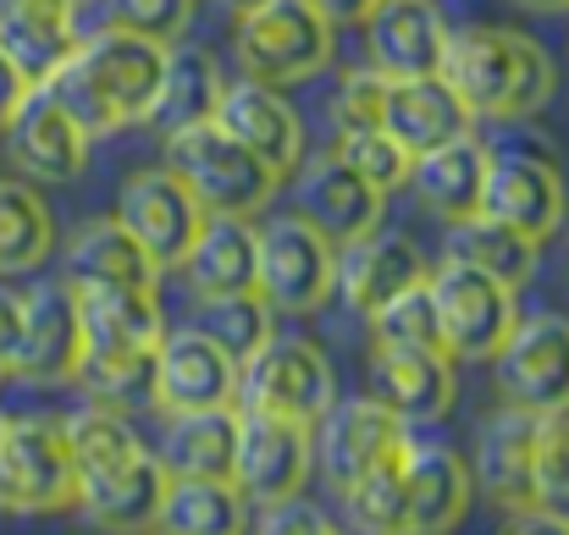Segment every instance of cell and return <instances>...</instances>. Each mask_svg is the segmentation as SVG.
<instances>
[{
	"label": "cell",
	"instance_id": "1",
	"mask_svg": "<svg viewBox=\"0 0 569 535\" xmlns=\"http://www.w3.org/2000/svg\"><path fill=\"white\" fill-rule=\"evenodd\" d=\"M167 50L172 44H161L150 33L106 22L100 33H78L72 55L50 72V89L83 122L89 139H111V133L150 122L161 72H167Z\"/></svg>",
	"mask_w": 569,
	"mask_h": 535
},
{
	"label": "cell",
	"instance_id": "2",
	"mask_svg": "<svg viewBox=\"0 0 569 535\" xmlns=\"http://www.w3.org/2000/svg\"><path fill=\"white\" fill-rule=\"evenodd\" d=\"M437 78L465 100L476 122H531L559 89V61L526 28L470 22L448 28Z\"/></svg>",
	"mask_w": 569,
	"mask_h": 535
},
{
	"label": "cell",
	"instance_id": "3",
	"mask_svg": "<svg viewBox=\"0 0 569 535\" xmlns=\"http://www.w3.org/2000/svg\"><path fill=\"white\" fill-rule=\"evenodd\" d=\"M332 50H338V28L327 22L316 0H260L238 17V33H232V55L243 78H260L277 89H293L327 72Z\"/></svg>",
	"mask_w": 569,
	"mask_h": 535
},
{
	"label": "cell",
	"instance_id": "4",
	"mask_svg": "<svg viewBox=\"0 0 569 535\" xmlns=\"http://www.w3.org/2000/svg\"><path fill=\"white\" fill-rule=\"evenodd\" d=\"M78 503V464L61 414H6L0 431V514L39 519Z\"/></svg>",
	"mask_w": 569,
	"mask_h": 535
},
{
	"label": "cell",
	"instance_id": "5",
	"mask_svg": "<svg viewBox=\"0 0 569 535\" xmlns=\"http://www.w3.org/2000/svg\"><path fill=\"white\" fill-rule=\"evenodd\" d=\"M254 293L277 315H316L338 293V243L299 210L254 226Z\"/></svg>",
	"mask_w": 569,
	"mask_h": 535
},
{
	"label": "cell",
	"instance_id": "6",
	"mask_svg": "<svg viewBox=\"0 0 569 535\" xmlns=\"http://www.w3.org/2000/svg\"><path fill=\"white\" fill-rule=\"evenodd\" d=\"M426 287H431L437 332H442V349L453 364H487L520 321V304H515L520 293L465 260L442 254V265L426 271Z\"/></svg>",
	"mask_w": 569,
	"mask_h": 535
},
{
	"label": "cell",
	"instance_id": "7",
	"mask_svg": "<svg viewBox=\"0 0 569 535\" xmlns=\"http://www.w3.org/2000/svg\"><path fill=\"white\" fill-rule=\"evenodd\" d=\"M167 166L199 193L204 210H232V215H260L277 199V182H282L216 117L193 122L183 133H167Z\"/></svg>",
	"mask_w": 569,
	"mask_h": 535
},
{
	"label": "cell",
	"instance_id": "8",
	"mask_svg": "<svg viewBox=\"0 0 569 535\" xmlns=\"http://www.w3.org/2000/svg\"><path fill=\"white\" fill-rule=\"evenodd\" d=\"M332 403H338V370L310 337L271 332L254 354L238 359V408H266L316 425Z\"/></svg>",
	"mask_w": 569,
	"mask_h": 535
},
{
	"label": "cell",
	"instance_id": "9",
	"mask_svg": "<svg viewBox=\"0 0 569 535\" xmlns=\"http://www.w3.org/2000/svg\"><path fill=\"white\" fill-rule=\"evenodd\" d=\"M316 475V425H299L288 414L238 408V453H232V486L249 508L299 497Z\"/></svg>",
	"mask_w": 569,
	"mask_h": 535
},
{
	"label": "cell",
	"instance_id": "10",
	"mask_svg": "<svg viewBox=\"0 0 569 535\" xmlns=\"http://www.w3.org/2000/svg\"><path fill=\"white\" fill-rule=\"evenodd\" d=\"M492 386L503 403L531 414H569V321L565 315H531L515 321L503 349L487 359Z\"/></svg>",
	"mask_w": 569,
	"mask_h": 535
},
{
	"label": "cell",
	"instance_id": "11",
	"mask_svg": "<svg viewBox=\"0 0 569 535\" xmlns=\"http://www.w3.org/2000/svg\"><path fill=\"white\" fill-rule=\"evenodd\" d=\"M0 139H6V155H11V166L22 172L28 182H72L83 178V166H89V133H83V122L56 100V89L50 83H33L28 89V100L11 111V122L0 128Z\"/></svg>",
	"mask_w": 569,
	"mask_h": 535
},
{
	"label": "cell",
	"instance_id": "12",
	"mask_svg": "<svg viewBox=\"0 0 569 535\" xmlns=\"http://www.w3.org/2000/svg\"><path fill=\"white\" fill-rule=\"evenodd\" d=\"M117 221L150 249V260L161 271H178L183 254H189L193 232H199V221H204V204H199V193H193L189 182L161 161V166H144V172H133V178L122 182Z\"/></svg>",
	"mask_w": 569,
	"mask_h": 535
},
{
	"label": "cell",
	"instance_id": "13",
	"mask_svg": "<svg viewBox=\"0 0 569 535\" xmlns=\"http://www.w3.org/2000/svg\"><path fill=\"white\" fill-rule=\"evenodd\" d=\"M481 210L509 221L531 243H548L569 215V182L548 155L492 150L487 155V182H481Z\"/></svg>",
	"mask_w": 569,
	"mask_h": 535
},
{
	"label": "cell",
	"instance_id": "14",
	"mask_svg": "<svg viewBox=\"0 0 569 535\" xmlns=\"http://www.w3.org/2000/svg\"><path fill=\"white\" fill-rule=\"evenodd\" d=\"M216 403H238V359L199 326H183V332L167 326L156 349L150 408L178 414V408H216Z\"/></svg>",
	"mask_w": 569,
	"mask_h": 535
},
{
	"label": "cell",
	"instance_id": "15",
	"mask_svg": "<svg viewBox=\"0 0 569 535\" xmlns=\"http://www.w3.org/2000/svg\"><path fill=\"white\" fill-rule=\"evenodd\" d=\"M537 436H542V414L515 408V403H503L481 420L476 453H470V481H476V497H487L498 514L531 508Z\"/></svg>",
	"mask_w": 569,
	"mask_h": 535
},
{
	"label": "cell",
	"instance_id": "16",
	"mask_svg": "<svg viewBox=\"0 0 569 535\" xmlns=\"http://www.w3.org/2000/svg\"><path fill=\"white\" fill-rule=\"evenodd\" d=\"M371 397L403 425H437L459 403V364L442 349H377L371 343Z\"/></svg>",
	"mask_w": 569,
	"mask_h": 535
},
{
	"label": "cell",
	"instance_id": "17",
	"mask_svg": "<svg viewBox=\"0 0 569 535\" xmlns=\"http://www.w3.org/2000/svg\"><path fill=\"white\" fill-rule=\"evenodd\" d=\"M83 359V321H78V293L72 282H39L22 293V354L17 381L33 386H72Z\"/></svg>",
	"mask_w": 569,
	"mask_h": 535
},
{
	"label": "cell",
	"instance_id": "18",
	"mask_svg": "<svg viewBox=\"0 0 569 535\" xmlns=\"http://www.w3.org/2000/svg\"><path fill=\"white\" fill-rule=\"evenodd\" d=\"M216 122L243 144L254 150L277 178H293L299 161H305V122L299 111L288 105V94L277 83H260V78H238L221 89V105H216Z\"/></svg>",
	"mask_w": 569,
	"mask_h": 535
},
{
	"label": "cell",
	"instance_id": "19",
	"mask_svg": "<svg viewBox=\"0 0 569 535\" xmlns=\"http://www.w3.org/2000/svg\"><path fill=\"white\" fill-rule=\"evenodd\" d=\"M305 221H316L338 249L377 232L381 215H387V193H377L371 182L360 178L338 150L332 155H316V161H299V204H293Z\"/></svg>",
	"mask_w": 569,
	"mask_h": 535
},
{
	"label": "cell",
	"instance_id": "20",
	"mask_svg": "<svg viewBox=\"0 0 569 535\" xmlns=\"http://www.w3.org/2000/svg\"><path fill=\"white\" fill-rule=\"evenodd\" d=\"M470 458L442 442H409L403 458V535H442L470 514Z\"/></svg>",
	"mask_w": 569,
	"mask_h": 535
},
{
	"label": "cell",
	"instance_id": "21",
	"mask_svg": "<svg viewBox=\"0 0 569 535\" xmlns=\"http://www.w3.org/2000/svg\"><path fill=\"white\" fill-rule=\"evenodd\" d=\"M360 28L381 78H431L442 67L448 17L437 11V0H377Z\"/></svg>",
	"mask_w": 569,
	"mask_h": 535
},
{
	"label": "cell",
	"instance_id": "22",
	"mask_svg": "<svg viewBox=\"0 0 569 535\" xmlns=\"http://www.w3.org/2000/svg\"><path fill=\"white\" fill-rule=\"evenodd\" d=\"M403 436H409V425L392 420L377 397H349V403H332L316 420V464H321L327 486L343 492L349 481H360L381 453L398 447Z\"/></svg>",
	"mask_w": 569,
	"mask_h": 535
},
{
	"label": "cell",
	"instance_id": "23",
	"mask_svg": "<svg viewBox=\"0 0 569 535\" xmlns=\"http://www.w3.org/2000/svg\"><path fill=\"white\" fill-rule=\"evenodd\" d=\"M426 271L431 265H426L420 243L403 238V232H381L377 226V232H366V238L338 249V293H343V304L355 315H371L392 293L426 282Z\"/></svg>",
	"mask_w": 569,
	"mask_h": 535
},
{
	"label": "cell",
	"instance_id": "24",
	"mask_svg": "<svg viewBox=\"0 0 569 535\" xmlns=\"http://www.w3.org/2000/svg\"><path fill=\"white\" fill-rule=\"evenodd\" d=\"M78 321H83V349H161L167 337V310L156 287H128V282H78Z\"/></svg>",
	"mask_w": 569,
	"mask_h": 535
},
{
	"label": "cell",
	"instance_id": "25",
	"mask_svg": "<svg viewBox=\"0 0 569 535\" xmlns=\"http://www.w3.org/2000/svg\"><path fill=\"white\" fill-rule=\"evenodd\" d=\"M381 128H387L409 155H426V150H437V144L470 133L476 117H470L465 100L431 72V78H387Z\"/></svg>",
	"mask_w": 569,
	"mask_h": 535
},
{
	"label": "cell",
	"instance_id": "26",
	"mask_svg": "<svg viewBox=\"0 0 569 535\" xmlns=\"http://www.w3.org/2000/svg\"><path fill=\"white\" fill-rule=\"evenodd\" d=\"M178 271H183L193 299L254 287V215L204 210V221H199V232H193V243Z\"/></svg>",
	"mask_w": 569,
	"mask_h": 535
},
{
	"label": "cell",
	"instance_id": "27",
	"mask_svg": "<svg viewBox=\"0 0 569 535\" xmlns=\"http://www.w3.org/2000/svg\"><path fill=\"white\" fill-rule=\"evenodd\" d=\"M78 0H0V50L28 72V83H50V72L78 44Z\"/></svg>",
	"mask_w": 569,
	"mask_h": 535
},
{
	"label": "cell",
	"instance_id": "28",
	"mask_svg": "<svg viewBox=\"0 0 569 535\" xmlns=\"http://www.w3.org/2000/svg\"><path fill=\"white\" fill-rule=\"evenodd\" d=\"M487 155L492 150L476 139V128L459 133V139H448V144H437V150H426V155H415V166H409L415 199L437 221L476 215L481 210V182H487Z\"/></svg>",
	"mask_w": 569,
	"mask_h": 535
},
{
	"label": "cell",
	"instance_id": "29",
	"mask_svg": "<svg viewBox=\"0 0 569 535\" xmlns=\"http://www.w3.org/2000/svg\"><path fill=\"white\" fill-rule=\"evenodd\" d=\"M161 492H167V470L156 453H139L133 464L111 470V475H94V481H78V514L100 531H156V514H161Z\"/></svg>",
	"mask_w": 569,
	"mask_h": 535
},
{
	"label": "cell",
	"instance_id": "30",
	"mask_svg": "<svg viewBox=\"0 0 569 535\" xmlns=\"http://www.w3.org/2000/svg\"><path fill=\"white\" fill-rule=\"evenodd\" d=\"M161 265L150 260V249L117 221V215H94L72 232L67 243V282H128V287H161Z\"/></svg>",
	"mask_w": 569,
	"mask_h": 535
},
{
	"label": "cell",
	"instance_id": "31",
	"mask_svg": "<svg viewBox=\"0 0 569 535\" xmlns=\"http://www.w3.org/2000/svg\"><path fill=\"white\" fill-rule=\"evenodd\" d=\"M221 89H227V72H221L216 50L178 39V44L167 50L161 94H156V111H150L144 128H156V133L167 139V133H183L193 122H210L216 105H221Z\"/></svg>",
	"mask_w": 569,
	"mask_h": 535
},
{
	"label": "cell",
	"instance_id": "32",
	"mask_svg": "<svg viewBox=\"0 0 569 535\" xmlns=\"http://www.w3.org/2000/svg\"><path fill=\"white\" fill-rule=\"evenodd\" d=\"M232 453H238V403H216V408L167 414L156 458L167 475H227L232 481Z\"/></svg>",
	"mask_w": 569,
	"mask_h": 535
},
{
	"label": "cell",
	"instance_id": "33",
	"mask_svg": "<svg viewBox=\"0 0 569 535\" xmlns=\"http://www.w3.org/2000/svg\"><path fill=\"white\" fill-rule=\"evenodd\" d=\"M442 254H448V260H465V265H476V271H487V276H498L503 287L520 293V287L537 276V254H542V243H531V238L515 232L509 221L476 210V215L448 221V243H442Z\"/></svg>",
	"mask_w": 569,
	"mask_h": 535
},
{
	"label": "cell",
	"instance_id": "34",
	"mask_svg": "<svg viewBox=\"0 0 569 535\" xmlns=\"http://www.w3.org/2000/svg\"><path fill=\"white\" fill-rule=\"evenodd\" d=\"M249 525V503L227 475H167L156 531L172 535H232Z\"/></svg>",
	"mask_w": 569,
	"mask_h": 535
},
{
	"label": "cell",
	"instance_id": "35",
	"mask_svg": "<svg viewBox=\"0 0 569 535\" xmlns=\"http://www.w3.org/2000/svg\"><path fill=\"white\" fill-rule=\"evenodd\" d=\"M56 249V215L28 178H0V276L39 271Z\"/></svg>",
	"mask_w": 569,
	"mask_h": 535
},
{
	"label": "cell",
	"instance_id": "36",
	"mask_svg": "<svg viewBox=\"0 0 569 535\" xmlns=\"http://www.w3.org/2000/svg\"><path fill=\"white\" fill-rule=\"evenodd\" d=\"M67 425V447H72V464H78V481H94V475H111L122 464H133L139 453H150L128 420V408H111V403H89L78 414H61Z\"/></svg>",
	"mask_w": 569,
	"mask_h": 535
},
{
	"label": "cell",
	"instance_id": "37",
	"mask_svg": "<svg viewBox=\"0 0 569 535\" xmlns=\"http://www.w3.org/2000/svg\"><path fill=\"white\" fill-rule=\"evenodd\" d=\"M409 442L415 436H403L398 447H387L360 481H349L338 492L343 525H355V531H366V535H403V458H409Z\"/></svg>",
	"mask_w": 569,
	"mask_h": 535
},
{
	"label": "cell",
	"instance_id": "38",
	"mask_svg": "<svg viewBox=\"0 0 569 535\" xmlns=\"http://www.w3.org/2000/svg\"><path fill=\"white\" fill-rule=\"evenodd\" d=\"M193 310H199V332H210L221 349L232 359H249L266 337H271V304L254 293V287H243V293H216V299H193Z\"/></svg>",
	"mask_w": 569,
	"mask_h": 535
},
{
	"label": "cell",
	"instance_id": "39",
	"mask_svg": "<svg viewBox=\"0 0 569 535\" xmlns=\"http://www.w3.org/2000/svg\"><path fill=\"white\" fill-rule=\"evenodd\" d=\"M366 321H371V343L377 349H442V332H437V310H431V287L426 282L392 293Z\"/></svg>",
	"mask_w": 569,
	"mask_h": 535
},
{
	"label": "cell",
	"instance_id": "40",
	"mask_svg": "<svg viewBox=\"0 0 569 535\" xmlns=\"http://www.w3.org/2000/svg\"><path fill=\"white\" fill-rule=\"evenodd\" d=\"M338 155L371 182L377 193H387V199L409 182V166H415V155H409L387 128H355V133H338Z\"/></svg>",
	"mask_w": 569,
	"mask_h": 535
},
{
	"label": "cell",
	"instance_id": "41",
	"mask_svg": "<svg viewBox=\"0 0 569 535\" xmlns=\"http://www.w3.org/2000/svg\"><path fill=\"white\" fill-rule=\"evenodd\" d=\"M531 503L569 519V414H548L537 436V470H531Z\"/></svg>",
	"mask_w": 569,
	"mask_h": 535
},
{
	"label": "cell",
	"instance_id": "42",
	"mask_svg": "<svg viewBox=\"0 0 569 535\" xmlns=\"http://www.w3.org/2000/svg\"><path fill=\"white\" fill-rule=\"evenodd\" d=\"M381 100H387V78L377 67H355L343 72V83L327 100V122L332 133H355V128H381Z\"/></svg>",
	"mask_w": 569,
	"mask_h": 535
},
{
	"label": "cell",
	"instance_id": "43",
	"mask_svg": "<svg viewBox=\"0 0 569 535\" xmlns=\"http://www.w3.org/2000/svg\"><path fill=\"white\" fill-rule=\"evenodd\" d=\"M106 17L117 28L150 33L161 44H178L193 22V0H106Z\"/></svg>",
	"mask_w": 569,
	"mask_h": 535
},
{
	"label": "cell",
	"instance_id": "44",
	"mask_svg": "<svg viewBox=\"0 0 569 535\" xmlns=\"http://www.w3.org/2000/svg\"><path fill=\"white\" fill-rule=\"evenodd\" d=\"M260 531H266V535H332V531H338V519H332L327 508L305 503V492H299V497L266 503V514H260Z\"/></svg>",
	"mask_w": 569,
	"mask_h": 535
},
{
	"label": "cell",
	"instance_id": "45",
	"mask_svg": "<svg viewBox=\"0 0 569 535\" xmlns=\"http://www.w3.org/2000/svg\"><path fill=\"white\" fill-rule=\"evenodd\" d=\"M22 354V293L17 287H0V375L11 381Z\"/></svg>",
	"mask_w": 569,
	"mask_h": 535
},
{
	"label": "cell",
	"instance_id": "46",
	"mask_svg": "<svg viewBox=\"0 0 569 535\" xmlns=\"http://www.w3.org/2000/svg\"><path fill=\"white\" fill-rule=\"evenodd\" d=\"M28 89H33V83H28V72L0 50V128H6V122H11V111L28 100Z\"/></svg>",
	"mask_w": 569,
	"mask_h": 535
},
{
	"label": "cell",
	"instance_id": "47",
	"mask_svg": "<svg viewBox=\"0 0 569 535\" xmlns=\"http://www.w3.org/2000/svg\"><path fill=\"white\" fill-rule=\"evenodd\" d=\"M316 6L327 11V22H332V28H360V22L371 17V6H377V0H316Z\"/></svg>",
	"mask_w": 569,
	"mask_h": 535
},
{
	"label": "cell",
	"instance_id": "48",
	"mask_svg": "<svg viewBox=\"0 0 569 535\" xmlns=\"http://www.w3.org/2000/svg\"><path fill=\"white\" fill-rule=\"evenodd\" d=\"M520 11H537V17H559V11H569V0H515Z\"/></svg>",
	"mask_w": 569,
	"mask_h": 535
},
{
	"label": "cell",
	"instance_id": "49",
	"mask_svg": "<svg viewBox=\"0 0 569 535\" xmlns=\"http://www.w3.org/2000/svg\"><path fill=\"white\" fill-rule=\"evenodd\" d=\"M216 6H227L232 17H243V11H249V6H260V0H216Z\"/></svg>",
	"mask_w": 569,
	"mask_h": 535
},
{
	"label": "cell",
	"instance_id": "50",
	"mask_svg": "<svg viewBox=\"0 0 569 535\" xmlns=\"http://www.w3.org/2000/svg\"><path fill=\"white\" fill-rule=\"evenodd\" d=\"M565 271H569V249H565Z\"/></svg>",
	"mask_w": 569,
	"mask_h": 535
},
{
	"label": "cell",
	"instance_id": "51",
	"mask_svg": "<svg viewBox=\"0 0 569 535\" xmlns=\"http://www.w3.org/2000/svg\"><path fill=\"white\" fill-rule=\"evenodd\" d=\"M0 431H6V414H0Z\"/></svg>",
	"mask_w": 569,
	"mask_h": 535
},
{
	"label": "cell",
	"instance_id": "52",
	"mask_svg": "<svg viewBox=\"0 0 569 535\" xmlns=\"http://www.w3.org/2000/svg\"><path fill=\"white\" fill-rule=\"evenodd\" d=\"M78 6H89V0H78Z\"/></svg>",
	"mask_w": 569,
	"mask_h": 535
},
{
	"label": "cell",
	"instance_id": "53",
	"mask_svg": "<svg viewBox=\"0 0 569 535\" xmlns=\"http://www.w3.org/2000/svg\"><path fill=\"white\" fill-rule=\"evenodd\" d=\"M0 381H6V375H0Z\"/></svg>",
	"mask_w": 569,
	"mask_h": 535
}]
</instances>
